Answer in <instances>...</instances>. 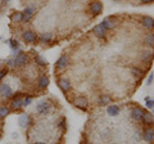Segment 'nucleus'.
I'll list each match as a JSON object with an SVG mask.
<instances>
[{"label": "nucleus", "instance_id": "obj_23", "mask_svg": "<svg viewBox=\"0 0 154 144\" xmlns=\"http://www.w3.org/2000/svg\"><path fill=\"white\" fill-rule=\"evenodd\" d=\"M8 44H9V46H10V49H12L13 51H14V54H15V51H19L21 50V46H19V43H18L15 39H12V40H9L8 41Z\"/></svg>", "mask_w": 154, "mask_h": 144}, {"label": "nucleus", "instance_id": "obj_3", "mask_svg": "<svg viewBox=\"0 0 154 144\" xmlns=\"http://www.w3.org/2000/svg\"><path fill=\"white\" fill-rule=\"evenodd\" d=\"M73 104L76 105L78 109L86 111L87 109V105H89V100H87V98H85V97H77V98H74Z\"/></svg>", "mask_w": 154, "mask_h": 144}, {"label": "nucleus", "instance_id": "obj_26", "mask_svg": "<svg viewBox=\"0 0 154 144\" xmlns=\"http://www.w3.org/2000/svg\"><path fill=\"white\" fill-rule=\"evenodd\" d=\"M35 62H36V64H38V66H41V67H46V66H48V62H46L45 59H44L42 57H40V55H35Z\"/></svg>", "mask_w": 154, "mask_h": 144}, {"label": "nucleus", "instance_id": "obj_20", "mask_svg": "<svg viewBox=\"0 0 154 144\" xmlns=\"http://www.w3.org/2000/svg\"><path fill=\"white\" fill-rule=\"evenodd\" d=\"M51 37H53L51 32H42V33H41V35L37 37V40L40 41V43L45 44V43H49V41L51 40Z\"/></svg>", "mask_w": 154, "mask_h": 144}, {"label": "nucleus", "instance_id": "obj_37", "mask_svg": "<svg viewBox=\"0 0 154 144\" xmlns=\"http://www.w3.org/2000/svg\"><path fill=\"white\" fill-rule=\"evenodd\" d=\"M80 144H90V143H87V141H85V140H81V143Z\"/></svg>", "mask_w": 154, "mask_h": 144}, {"label": "nucleus", "instance_id": "obj_21", "mask_svg": "<svg viewBox=\"0 0 154 144\" xmlns=\"http://www.w3.org/2000/svg\"><path fill=\"white\" fill-rule=\"evenodd\" d=\"M107 113L109 116H117L118 113H119V107L118 105H114V104H112V105H108L107 107Z\"/></svg>", "mask_w": 154, "mask_h": 144}, {"label": "nucleus", "instance_id": "obj_8", "mask_svg": "<svg viewBox=\"0 0 154 144\" xmlns=\"http://www.w3.org/2000/svg\"><path fill=\"white\" fill-rule=\"evenodd\" d=\"M0 95H1L3 98H5V99L13 97L12 87H10L8 84H1V85H0Z\"/></svg>", "mask_w": 154, "mask_h": 144}, {"label": "nucleus", "instance_id": "obj_34", "mask_svg": "<svg viewBox=\"0 0 154 144\" xmlns=\"http://www.w3.org/2000/svg\"><path fill=\"white\" fill-rule=\"evenodd\" d=\"M151 81H153V73H150V76H149V79H148V85H150Z\"/></svg>", "mask_w": 154, "mask_h": 144}, {"label": "nucleus", "instance_id": "obj_14", "mask_svg": "<svg viewBox=\"0 0 154 144\" xmlns=\"http://www.w3.org/2000/svg\"><path fill=\"white\" fill-rule=\"evenodd\" d=\"M94 33L96 35L98 39H105V36H107V30H105L102 25H98L96 27L94 28Z\"/></svg>", "mask_w": 154, "mask_h": 144}, {"label": "nucleus", "instance_id": "obj_29", "mask_svg": "<svg viewBox=\"0 0 154 144\" xmlns=\"http://www.w3.org/2000/svg\"><path fill=\"white\" fill-rule=\"evenodd\" d=\"M31 103H32V98H31V97L22 98V107H28Z\"/></svg>", "mask_w": 154, "mask_h": 144}, {"label": "nucleus", "instance_id": "obj_36", "mask_svg": "<svg viewBox=\"0 0 154 144\" xmlns=\"http://www.w3.org/2000/svg\"><path fill=\"white\" fill-rule=\"evenodd\" d=\"M32 144H46V143H44V141H35V143H32Z\"/></svg>", "mask_w": 154, "mask_h": 144}, {"label": "nucleus", "instance_id": "obj_22", "mask_svg": "<svg viewBox=\"0 0 154 144\" xmlns=\"http://www.w3.org/2000/svg\"><path fill=\"white\" fill-rule=\"evenodd\" d=\"M144 43H145L146 46L154 49V33H148L145 36V39H144Z\"/></svg>", "mask_w": 154, "mask_h": 144}, {"label": "nucleus", "instance_id": "obj_32", "mask_svg": "<svg viewBox=\"0 0 154 144\" xmlns=\"http://www.w3.org/2000/svg\"><path fill=\"white\" fill-rule=\"evenodd\" d=\"M8 75V68H3V69H0V81H1L3 79H4L5 76Z\"/></svg>", "mask_w": 154, "mask_h": 144}, {"label": "nucleus", "instance_id": "obj_35", "mask_svg": "<svg viewBox=\"0 0 154 144\" xmlns=\"http://www.w3.org/2000/svg\"><path fill=\"white\" fill-rule=\"evenodd\" d=\"M141 1H143V3H145V4H146V3H153L154 0H141Z\"/></svg>", "mask_w": 154, "mask_h": 144}, {"label": "nucleus", "instance_id": "obj_1", "mask_svg": "<svg viewBox=\"0 0 154 144\" xmlns=\"http://www.w3.org/2000/svg\"><path fill=\"white\" fill-rule=\"evenodd\" d=\"M27 62H28V55L21 50L18 51L17 55L14 57V66L15 67H22V66H25Z\"/></svg>", "mask_w": 154, "mask_h": 144}, {"label": "nucleus", "instance_id": "obj_12", "mask_svg": "<svg viewBox=\"0 0 154 144\" xmlns=\"http://www.w3.org/2000/svg\"><path fill=\"white\" fill-rule=\"evenodd\" d=\"M68 57L67 55H60L59 57V59L56 61V63H55V68L56 69H64V68H67V66H68Z\"/></svg>", "mask_w": 154, "mask_h": 144}, {"label": "nucleus", "instance_id": "obj_39", "mask_svg": "<svg viewBox=\"0 0 154 144\" xmlns=\"http://www.w3.org/2000/svg\"><path fill=\"white\" fill-rule=\"evenodd\" d=\"M0 139H1V133H0Z\"/></svg>", "mask_w": 154, "mask_h": 144}, {"label": "nucleus", "instance_id": "obj_17", "mask_svg": "<svg viewBox=\"0 0 154 144\" xmlns=\"http://www.w3.org/2000/svg\"><path fill=\"white\" fill-rule=\"evenodd\" d=\"M48 85H49V77L46 76V75H41L37 80V86L40 87V89H46Z\"/></svg>", "mask_w": 154, "mask_h": 144}, {"label": "nucleus", "instance_id": "obj_19", "mask_svg": "<svg viewBox=\"0 0 154 144\" xmlns=\"http://www.w3.org/2000/svg\"><path fill=\"white\" fill-rule=\"evenodd\" d=\"M10 104H12V108L14 111H19L21 108H22V98L18 97V95H17V97H14Z\"/></svg>", "mask_w": 154, "mask_h": 144}, {"label": "nucleus", "instance_id": "obj_9", "mask_svg": "<svg viewBox=\"0 0 154 144\" xmlns=\"http://www.w3.org/2000/svg\"><path fill=\"white\" fill-rule=\"evenodd\" d=\"M153 57H154L153 49H151V48L145 49V50H143V53H141V61H143L144 63H149V64H150Z\"/></svg>", "mask_w": 154, "mask_h": 144}, {"label": "nucleus", "instance_id": "obj_41", "mask_svg": "<svg viewBox=\"0 0 154 144\" xmlns=\"http://www.w3.org/2000/svg\"><path fill=\"white\" fill-rule=\"evenodd\" d=\"M0 39H1V37H0Z\"/></svg>", "mask_w": 154, "mask_h": 144}, {"label": "nucleus", "instance_id": "obj_24", "mask_svg": "<svg viewBox=\"0 0 154 144\" xmlns=\"http://www.w3.org/2000/svg\"><path fill=\"white\" fill-rule=\"evenodd\" d=\"M98 103H100V104L105 105V104H109V103H112V99H110L109 95L107 94H103L99 97V99H98Z\"/></svg>", "mask_w": 154, "mask_h": 144}, {"label": "nucleus", "instance_id": "obj_33", "mask_svg": "<svg viewBox=\"0 0 154 144\" xmlns=\"http://www.w3.org/2000/svg\"><path fill=\"white\" fill-rule=\"evenodd\" d=\"M7 64H8L9 67H15V66H14V59H13V58L7 59Z\"/></svg>", "mask_w": 154, "mask_h": 144}, {"label": "nucleus", "instance_id": "obj_2", "mask_svg": "<svg viewBox=\"0 0 154 144\" xmlns=\"http://www.w3.org/2000/svg\"><path fill=\"white\" fill-rule=\"evenodd\" d=\"M144 113H145V111H144L143 108L136 105V107H133L132 109H131V117H132L136 122H141V121H143V117H144Z\"/></svg>", "mask_w": 154, "mask_h": 144}, {"label": "nucleus", "instance_id": "obj_7", "mask_svg": "<svg viewBox=\"0 0 154 144\" xmlns=\"http://www.w3.org/2000/svg\"><path fill=\"white\" fill-rule=\"evenodd\" d=\"M90 12L94 15H99L103 12V4L99 0H94V1L90 4Z\"/></svg>", "mask_w": 154, "mask_h": 144}, {"label": "nucleus", "instance_id": "obj_4", "mask_svg": "<svg viewBox=\"0 0 154 144\" xmlns=\"http://www.w3.org/2000/svg\"><path fill=\"white\" fill-rule=\"evenodd\" d=\"M114 19H116L114 15H112V17H107L102 23H100V25H102L107 31L108 30H112V28H114L116 26L118 25V21H114Z\"/></svg>", "mask_w": 154, "mask_h": 144}, {"label": "nucleus", "instance_id": "obj_10", "mask_svg": "<svg viewBox=\"0 0 154 144\" xmlns=\"http://www.w3.org/2000/svg\"><path fill=\"white\" fill-rule=\"evenodd\" d=\"M35 12H36V8L35 7H28V8H26L25 10H23V13H22V22H28V21L32 18V15L35 14Z\"/></svg>", "mask_w": 154, "mask_h": 144}, {"label": "nucleus", "instance_id": "obj_27", "mask_svg": "<svg viewBox=\"0 0 154 144\" xmlns=\"http://www.w3.org/2000/svg\"><path fill=\"white\" fill-rule=\"evenodd\" d=\"M9 108L5 107V105H3V107H0V118H5L8 115H9Z\"/></svg>", "mask_w": 154, "mask_h": 144}, {"label": "nucleus", "instance_id": "obj_28", "mask_svg": "<svg viewBox=\"0 0 154 144\" xmlns=\"http://www.w3.org/2000/svg\"><path fill=\"white\" fill-rule=\"evenodd\" d=\"M58 126H59V127H60L63 131H66V130H67V120H66V117H60Z\"/></svg>", "mask_w": 154, "mask_h": 144}, {"label": "nucleus", "instance_id": "obj_16", "mask_svg": "<svg viewBox=\"0 0 154 144\" xmlns=\"http://www.w3.org/2000/svg\"><path fill=\"white\" fill-rule=\"evenodd\" d=\"M18 122H19L21 127H26L28 123H31V117L27 115V113H23V115L19 116V118H18Z\"/></svg>", "mask_w": 154, "mask_h": 144}, {"label": "nucleus", "instance_id": "obj_40", "mask_svg": "<svg viewBox=\"0 0 154 144\" xmlns=\"http://www.w3.org/2000/svg\"><path fill=\"white\" fill-rule=\"evenodd\" d=\"M153 116H154V113H153Z\"/></svg>", "mask_w": 154, "mask_h": 144}, {"label": "nucleus", "instance_id": "obj_18", "mask_svg": "<svg viewBox=\"0 0 154 144\" xmlns=\"http://www.w3.org/2000/svg\"><path fill=\"white\" fill-rule=\"evenodd\" d=\"M141 122H143L144 125L153 126L154 125V116L151 115V113H149V112H145L144 113V117H143V121H141Z\"/></svg>", "mask_w": 154, "mask_h": 144}, {"label": "nucleus", "instance_id": "obj_30", "mask_svg": "<svg viewBox=\"0 0 154 144\" xmlns=\"http://www.w3.org/2000/svg\"><path fill=\"white\" fill-rule=\"evenodd\" d=\"M131 71H132V75L135 77H140L141 75H143V72H141V69L140 68H137V67H133L132 69H131Z\"/></svg>", "mask_w": 154, "mask_h": 144}, {"label": "nucleus", "instance_id": "obj_6", "mask_svg": "<svg viewBox=\"0 0 154 144\" xmlns=\"http://www.w3.org/2000/svg\"><path fill=\"white\" fill-rule=\"evenodd\" d=\"M22 37H23V40H25L26 43H28V44H33V43L37 41V35L31 30L25 31V32L22 33Z\"/></svg>", "mask_w": 154, "mask_h": 144}, {"label": "nucleus", "instance_id": "obj_31", "mask_svg": "<svg viewBox=\"0 0 154 144\" xmlns=\"http://www.w3.org/2000/svg\"><path fill=\"white\" fill-rule=\"evenodd\" d=\"M146 100V107L149 108V109H153L154 108V100H151L150 98H145Z\"/></svg>", "mask_w": 154, "mask_h": 144}, {"label": "nucleus", "instance_id": "obj_11", "mask_svg": "<svg viewBox=\"0 0 154 144\" xmlns=\"http://www.w3.org/2000/svg\"><path fill=\"white\" fill-rule=\"evenodd\" d=\"M36 111H37L40 115H46L50 111V103L49 102H40L36 105Z\"/></svg>", "mask_w": 154, "mask_h": 144}, {"label": "nucleus", "instance_id": "obj_25", "mask_svg": "<svg viewBox=\"0 0 154 144\" xmlns=\"http://www.w3.org/2000/svg\"><path fill=\"white\" fill-rule=\"evenodd\" d=\"M22 13L21 12H14L12 15H10V19L13 21V22H22Z\"/></svg>", "mask_w": 154, "mask_h": 144}, {"label": "nucleus", "instance_id": "obj_38", "mask_svg": "<svg viewBox=\"0 0 154 144\" xmlns=\"http://www.w3.org/2000/svg\"><path fill=\"white\" fill-rule=\"evenodd\" d=\"M4 1H10V0H4Z\"/></svg>", "mask_w": 154, "mask_h": 144}, {"label": "nucleus", "instance_id": "obj_13", "mask_svg": "<svg viewBox=\"0 0 154 144\" xmlns=\"http://www.w3.org/2000/svg\"><path fill=\"white\" fill-rule=\"evenodd\" d=\"M143 138H144V140H145L146 143H149V144L153 143V140H154V129L153 127H148L145 131H144Z\"/></svg>", "mask_w": 154, "mask_h": 144}, {"label": "nucleus", "instance_id": "obj_5", "mask_svg": "<svg viewBox=\"0 0 154 144\" xmlns=\"http://www.w3.org/2000/svg\"><path fill=\"white\" fill-rule=\"evenodd\" d=\"M56 84H58L59 89H60L62 91H64L66 94H67V91L71 90V82H69V80L67 79V77H60V79H58Z\"/></svg>", "mask_w": 154, "mask_h": 144}, {"label": "nucleus", "instance_id": "obj_15", "mask_svg": "<svg viewBox=\"0 0 154 144\" xmlns=\"http://www.w3.org/2000/svg\"><path fill=\"white\" fill-rule=\"evenodd\" d=\"M141 23H143V26L146 30H153L154 28V18L151 17H143Z\"/></svg>", "mask_w": 154, "mask_h": 144}]
</instances>
